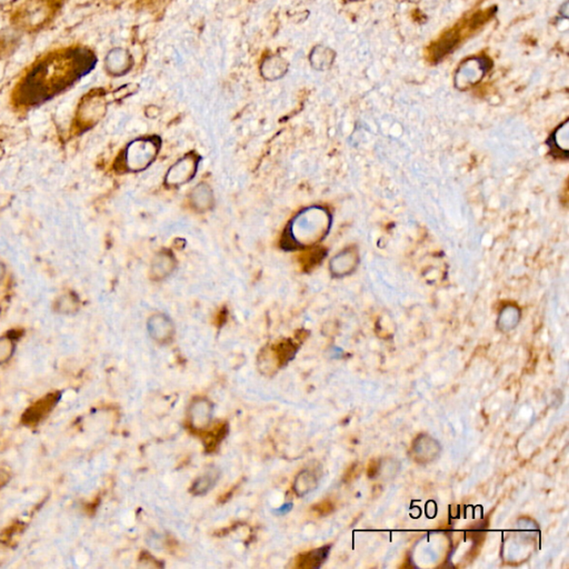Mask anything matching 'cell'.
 <instances>
[{"mask_svg": "<svg viewBox=\"0 0 569 569\" xmlns=\"http://www.w3.org/2000/svg\"><path fill=\"white\" fill-rule=\"evenodd\" d=\"M198 163H199V157L194 154H189L179 159L167 172L166 179H165L167 185L174 187L181 186L183 183L192 181L197 172Z\"/></svg>", "mask_w": 569, "mask_h": 569, "instance_id": "cell-5", "label": "cell"}, {"mask_svg": "<svg viewBox=\"0 0 569 569\" xmlns=\"http://www.w3.org/2000/svg\"><path fill=\"white\" fill-rule=\"evenodd\" d=\"M216 481L217 475L213 474V472L201 476L192 485V494L195 495V496H201V495L207 494L214 487Z\"/></svg>", "mask_w": 569, "mask_h": 569, "instance_id": "cell-17", "label": "cell"}, {"mask_svg": "<svg viewBox=\"0 0 569 569\" xmlns=\"http://www.w3.org/2000/svg\"><path fill=\"white\" fill-rule=\"evenodd\" d=\"M15 1H16V0H0V7L10 5V3H15Z\"/></svg>", "mask_w": 569, "mask_h": 569, "instance_id": "cell-19", "label": "cell"}, {"mask_svg": "<svg viewBox=\"0 0 569 569\" xmlns=\"http://www.w3.org/2000/svg\"><path fill=\"white\" fill-rule=\"evenodd\" d=\"M317 486V477L314 472L304 470L296 477L294 483V492L297 496L303 497L305 495L314 490Z\"/></svg>", "mask_w": 569, "mask_h": 569, "instance_id": "cell-15", "label": "cell"}, {"mask_svg": "<svg viewBox=\"0 0 569 569\" xmlns=\"http://www.w3.org/2000/svg\"><path fill=\"white\" fill-rule=\"evenodd\" d=\"M147 328L150 337L159 344L170 343L175 335L174 324L166 315L157 314L150 317Z\"/></svg>", "mask_w": 569, "mask_h": 569, "instance_id": "cell-6", "label": "cell"}, {"mask_svg": "<svg viewBox=\"0 0 569 569\" xmlns=\"http://www.w3.org/2000/svg\"><path fill=\"white\" fill-rule=\"evenodd\" d=\"M227 434V425H222L216 428L213 433L208 434L205 438V446L208 452L214 450L217 445L222 442Z\"/></svg>", "mask_w": 569, "mask_h": 569, "instance_id": "cell-18", "label": "cell"}, {"mask_svg": "<svg viewBox=\"0 0 569 569\" xmlns=\"http://www.w3.org/2000/svg\"><path fill=\"white\" fill-rule=\"evenodd\" d=\"M56 403H57L56 395H49V396L40 400L38 403L35 404L33 407L28 409V411H26L24 420H26L27 424H37V422H40L44 417L47 416L48 413L51 411L53 406H55Z\"/></svg>", "mask_w": 569, "mask_h": 569, "instance_id": "cell-10", "label": "cell"}, {"mask_svg": "<svg viewBox=\"0 0 569 569\" xmlns=\"http://www.w3.org/2000/svg\"><path fill=\"white\" fill-rule=\"evenodd\" d=\"M329 547L311 550L309 553L303 554L297 559V567L299 568H317L322 565L327 557Z\"/></svg>", "mask_w": 569, "mask_h": 569, "instance_id": "cell-14", "label": "cell"}, {"mask_svg": "<svg viewBox=\"0 0 569 569\" xmlns=\"http://www.w3.org/2000/svg\"><path fill=\"white\" fill-rule=\"evenodd\" d=\"M61 3V0H26L13 15V24L22 31H38L53 19Z\"/></svg>", "mask_w": 569, "mask_h": 569, "instance_id": "cell-3", "label": "cell"}, {"mask_svg": "<svg viewBox=\"0 0 569 569\" xmlns=\"http://www.w3.org/2000/svg\"><path fill=\"white\" fill-rule=\"evenodd\" d=\"M213 407L207 399L194 400L190 407V422L196 429H203L211 422Z\"/></svg>", "mask_w": 569, "mask_h": 569, "instance_id": "cell-9", "label": "cell"}, {"mask_svg": "<svg viewBox=\"0 0 569 569\" xmlns=\"http://www.w3.org/2000/svg\"><path fill=\"white\" fill-rule=\"evenodd\" d=\"M288 63L279 55H272L265 58L261 66V74L267 81H277L286 75Z\"/></svg>", "mask_w": 569, "mask_h": 569, "instance_id": "cell-8", "label": "cell"}, {"mask_svg": "<svg viewBox=\"0 0 569 569\" xmlns=\"http://www.w3.org/2000/svg\"><path fill=\"white\" fill-rule=\"evenodd\" d=\"M96 56L86 47H67L46 53L25 72L15 88L18 103L37 105L55 97L92 72Z\"/></svg>", "mask_w": 569, "mask_h": 569, "instance_id": "cell-1", "label": "cell"}, {"mask_svg": "<svg viewBox=\"0 0 569 569\" xmlns=\"http://www.w3.org/2000/svg\"><path fill=\"white\" fill-rule=\"evenodd\" d=\"M175 267V259L168 253H161L156 256L155 261L153 263V272L155 278H164L172 274V270Z\"/></svg>", "mask_w": 569, "mask_h": 569, "instance_id": "cell-16", "label": "cell"}, {"mask_svg": "<svg viewBox=\"0 0 569 569\" xmlns=\"http://www.w3.org/2000/svg\"><path fill=\"white\" fill-rule=\"evenodd\" d=\"M190 201L197 211H206L211 209L214 205V196L211 187L207 183H200L195 187L190 194Z\"/></svg>", "mask_w": 569, "mask_h": 569, "instance_id": "cell-11", "label": "cell"}, {"mask_svg": "<svg viewBox=\"0 0 569 569\" xmlns=\"http://www.w3.org/2000/svg\"><path fill=\"white\" fill-rule=\"evenodd\" d=\"M160 140L158 138H139L133 140L125 153V165L131 172H140L149 166L158 154Z\"/></svg>", "mask_w": 569, "mask_h": 569, "instance_id": "cell-4", "label": "cell"}, {"mask_svg": "<svg viewBox=\"0 0 569 569\" xmlns=\"http://www.w3.org/2000/svg\"><path fill=\"white\" fill-rule=\"evenodd\" d=\"M335 53L329 48L317 46L311 53V64L317 70H326L333 64Z\"/></svg>", "mask_w": 569, "mask_h": 569, "instance_id": "cell-12", "label": "cell"}, {"mask_svg": "<svg viewBox=\"0 0 569 569\" xmlns=\"http://www.w3.org/2000/svg\"><path fill=\"white\" fill-rule=\"evenodd\" d=\"M329 228V215L318 207L305 209L289 226V238L297 246H311L325 237Z\"/></svg>", "mask_w": 569, "mask_h": 569, "instance_id": "cell-2", "label": "cell"}, {"mask_svg": "<svg viewBox=\"0 0 569 569\" xmlns=\"http://www.w3.org/2000/svg\"><path fill=\"white\" fill-rule=\"evenodd\" d=\"M297 347L290 340L279 343L272 348L276 367L283 366L294 358Z\"/></svg>", "mask_w": 569, "mask_h": 569, "instance_id": "cell-13", "label": "cell"}, {"mask_svg": "<svg viewBox=\"0 0 569 569\" xmlns=\"http://www.w3.org/2000/svg\"><path fill=\"white\" fill-rule=\"evenodd\" d=\"M133 66V59L125 49H114L106 58V69L114 76H122L127 74Z\"/></svg>", "mask_w": 569, "mask_h": 569, "instance_id": "cell-7", "label": "cell"}]
</instances>
